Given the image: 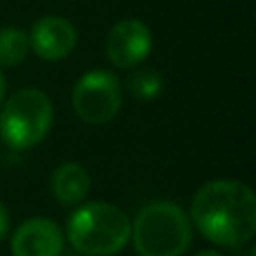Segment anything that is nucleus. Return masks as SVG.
<instances>
[{"instance_id": "nucleus-1", "label": "nucleus", "mask_w": 256, "mask_h": 256, "mask_svg": "<svg viewBox=\"0 0 256 256\" xmlns=\"http://www.w3.org/2000/svg\"><path fill=\"white\" fill-rule=\"evenodd\" d=\"M191 222L220 248H243L256 234V196L245 182L212 180L191 200Z\"/></svg>"}, {"instance_id": "nucleus-2", "label": "nucleus", "mask_w": 256, "mask_h": 256, "mask_svg": "<svg viewBox=\"0 0 256 256\" xmlns=\"http://www.w3.org/2000/svg\"><path fill=\"white\" fill-rule=\"evenodd\" d=\"M132 248L140 256H182L189 250L191 220L173 202H148L130 222Z\"/></svg>"}, {"instance_id": "nucleus-3", "label": "nucleus", "mask_w": 256, "mask_h": 256, "mask_svg": "<svg viewBox=\"0 0 256 256\" xmlns=\"http://www.w3.org/2000/svg\"><path fill=\"white\" fill-rule=\"evenodd\" d=\"M68 240L86 256H112L130 240V220L110 202L81 204L68 220Z\"/></svg>"}, {"instance_id": "nucleus-4", "label": "nucleus", "mask_w": 256, "mask_h": 256, "mask_svg": "<svg viewBox=\"0 0 256 256\" xmlns=\"http://www.w3.org/2000/svg\"><path fill=\"white\" fill-rule=\"evenodd\" d=\"M54 124V106L43 90L25 88L4 102L0 137L14 150H27L45 140Z\"/></svg>"}, {"instance_id": "nucleus-5", "label": "nucleus", "mask_w": 256, "mask_h": 256, "mask_svg": "<svg viewBox=\"0 0 256 256\" xmlns=\"http://www.w3.org/2000/svg\"><path fill=\"white\" fill-rule=\"evenodd\" d=\"M74 112L88 124H108L122 108V86L112 72H86L72 90Z\"/></svg>"}, {"instance_id": "nucleus-6", "label": "nucleus", "mask_w": 256, "mask_h": 256, "mask_svg": "<svg viewBox=\"0 0 256 256\" xmlns=\"http://www.w3.org/2000/svg\"><path fill=\"white\" fill-rule=\"evenodd\" d=\"M153 50V34L148 25L137 18H126L112 25L106 36V56L115 68H137Z\"/></svg>"}, {"instance_id": "nucleus-7", "label": "nucleus", "mask_w": 256, "mask_h": 256, "mask_svg": "<svg viewBox=\"0 0 256 256\" xmlns=\"http://www.w3.org/2000/svg\"><path fill=\"white\" fill-rule=\"evenodd\" d=\"M30 50L45 61H61L76 48V30L61 16H45L34 22L30 34Z\"/></svg>"}, {"instance_id": "nucleus-8", "label": "nucleus", "mask_w": 256, "mask_h": 256, "mask_svg": "<svg viewBox=\"0 0 256 256\" xmlns=\"http://www.w3.org/2000/svg\"><path fill=\"white\" fill-rule=\"evenodd\" d=\"M63 252V232L50 218H30L12 238L14 256H58Z\"/></svg>"}, {"instance_id": "nucleus-9", "label": "nucleus", "mask_w": 256, "mask_h": 256, "mask_svg": "<svg viewBox=\"0 0 256 256\" xmlns=\"http://www.w3.org/2000/svg\"><path fill=\"white\" fill-rule=\"evenodd\" d=\"M90 191V176L81 164L66 162L52 173V196L66 207L84 202Z\"/></svg>"}, {"instance_id": "nucleus-10", "label": "nucleus", "mask_w": 256, "mask_h": 256, "mask_svg": "<svg viewBox=\"0 0 256 256\" xmlns=\"http://www.w3.org/2000/svg\"><path fill=\"white\" fill-rule=\"evenodd\" d=\"M30 54V36L18 27L0 30V68H16Z\"/></svg>"}, {"instance_id": "nucleus-11", "label": "nucleus", "mask_w": 256, "mask_h": 256, "mask_svg": "<svg viewBox=\"0 0 256 256\" xmlns=\"http://www.w3.org/2000/svg\"><path fill=\"white\" fill-rule=\"evenodd\" d=\"M126 88H128V92L135 99H140V102H150V99H155L162 92L164 79L153 68H137V70H132L130 74H128Z\"/></svg>"}, {"instance_id": "nucleus-12", "label": "nucleus", "mask_w": 256, "mask_h": 256, "mask_svg": "<svg viewBox=\"0 0 256 256\" xmlns=\"http://www.w3.org/2000/svg\"><path fill=\"white\" fill-rule=\"evenodd\" d=\"M9 232V212L4 209V204L0 202V240H4Z\"/></svg>"}, {"instance_id": "nucleus-13", "label": "nucleus", "mask_w": 256, "mask_h": 256, "mask_svg": "<svg viewBox=\"0 0 256 256\" xmlns=\"http://www.w3.org/2000/svg\"><path fill=\"white\" fill-rule=\"evenodd\" d=\"M4 90H7V84H4L2 70H0V104H2V99H4Z\"/></svg>"}, {"instance_id": "nucleus-14", "label": "nucleus", "mask_w": 256, "mask_h": 256, "mask_svg": "<svg viewBox=\"0 0 256 256\" xmlns=\"http://www.w3.org/2000/svg\"><path fill=\"white\" fill-rule=\"evenodd\" d=\"M196 256H222V254L216 252V250H202V252H198Z\"/></svg>"}, {"instance_id": "nucleus-15", "label": "nucleus", "mask_w": 256, "mask_h": 256, "mask_svg": "<svg viewBox=\"0 0 256 256\" xmlns=\"http://www.w3.org/2000/svg\"><path fill=\"white\" fill-rule=\"evenodd\" d=\"M58 256H79V252H61Z\"/></svg>"}, {"instance_id": "nucleus-16", "label": "nucleus", "mask_w": 256, "mask_h": 256, "mask_svg": "<svg viewBox=\"0 0 256 256\" xmlns=\"http://www.w3.org/2000/svg\"><path fill=\"white\" fill-rule=\"evenodd\" d=\"M245 256H256V248H250V250H248V254H245Z\"/></svg>"}]
</instances>
